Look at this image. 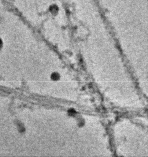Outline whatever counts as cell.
<instances>
[{
	"mask_svg": "<svg viewBox=\"0 0 148 157\" xmlns=\"http://www.w3.org/2000/svg\"><path fill=\"white\" fill-rule=\"evenodd\" d=\"M51 77L53 80H57L59 78V75L57 73H54L52 74Z\"/></svg>",
	"mask_w": 148,
	"mask_h": 157,
	"instance_id": "6da1fadb",
	"label": "cell"
}]
</instances>
